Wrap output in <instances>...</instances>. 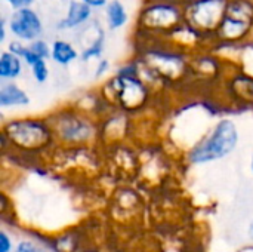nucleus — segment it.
<instances>
[{"mask_svg": "<svg viewBox=\"0 0 253 252\" xmlns=\"http://www.w3.org/2000/svg\"><path fill=\"white\" fill-rule=\"evenodd\" d=\"M105 19L110 30H119L125 27L129 19L125 4L120 0H110L105 6Z\"/></svg>", "mask_w": 253, "mask_h": 252, "instance_id": "12", "label": "nucleus"}, {"mask_svg": "<svg viewBox=\"0 0 253 252\" xmlns=\"http://www.w3.org/2000/svg\"><path fill=\"white\" fill-rule=\"evenodd\" d=\"M53 131H55V134H58L61 137V140L71 143V144L86 143L93 135L92 125L87 120L80 119L77 116H70V117L61 119L58 128H55Z\"/></svg>", "mask_w": 253, "mask_h": 252, "instance_id": "8", "label": "nucleus"}, {"mask_svg": "<svg viewBox=\"0 0 253 252\" xmlns=\"http://www.w3.org/2000/svg\"><path fill=\"white\" fill-rule=\"evenodd\" d=\"M3 138L21 151H40L52 143L53 129L39 119H16L4 125Z\"/></svg>", "mask_w": 253, "mask_h": 252, "instance_id": "2", "label": "nucleus"}, {"mask_svg": "<svg viewBox=\"0 0 253 252\" xmlns=\"http://www.w3.org/2000/svg\"><path fill=\"white\" fill-rule=\"evenodd\" d=\"M10 33L21 42L31 43L33 40L40 39L43 33V22L36 10L30 6L15 9L9 18Z\"/></svg>", "mask_w": 253, "mask_h": 252, "instance_id": "7", "label": "nucleus"}, {"mask_svg": "<svg viewBox=\"0 0 253 252\" xmlns=\"http://www.w3.org/2000/svg\"><path fill=\"white\" fill-rule=\"evenodd\" d=\"M227 4L228 0H191L184 9L185 22L196 31L216 33L225 15Z\"/></svg>", "mask_w": 253, "mask_h": 252, "instance_id": "4", "label": "nucleus"}, {"mask_svg": "<svg viewBox=\"0 0 253 252\" xmlns=\"http://www.w3.org/2000/svg\"><path fill=\"white\" fill-rule=\"evenodd\" d=\"M30 48H31L40 58H43V59L49 58V56H50V52H52V46H49V45H47L44 40H42V39L33 40V42L30 43Z\"/></svg>", "mask_w": 253, "mask_h": 252, "instance_id": "17", "label": "nucleus"}, {"mask_svg": "<svg viewBox=\"0 0 253 252\" xmlns=\"http://www.w3.org/2000/svg\"><path fill=\"white\" fill-rule=\"evenodd\" d=\"M30 98L24 89L12 82H4L0 86V107H24L28 105Z\"/></svg>", "mask_w": 253, "mask_h": 252, "instance_id": "10", "label": "nucleus"}, {"mask_svg": "<svg viewBox=\"0 0 253 252\" xmlns=\"http://www.w3.org/2000/svg\"><path fill=\"white\" fill-rule=\"evenodd\" d=\"M77 56H79V52H77V49L71 43H68L65 40H55L52 43L50 58L56 64H59V65H68L73 61H76Z\"/></svg>", "mask_w": 253, "mask_h": 252, "instance_id": "13", "label": "nucleus"}, {"mask_svg": "<svg viewBox=\"0 0 253 252\" xmlns=\"http://www.w3.org/2000/svg\"><path fill=\"white\" fill-rule=\"evenodd\" d=\"M82 1L89 4L92 9H99V7H105L110 0H82Z\"/></svg>", "mask_w": 253, "mask_h": 252, "instance_id": "21", "label": "nucleus"}, {"mask_svg": "<svg viewBox=\"0 0 253 252\" xmlns=\"http://www.w3.org/2000/svg\"><path fill=\"white\" fill-rule=\"evenodd\" d=\"M6 40V19L1 18V22H0V42L3 43Z\"/></svg>", "mask_w": 253, "mask_h": 252, "instance_id": "22", "label": "nucleus"}, {"mask_svg": "<svg viewBox=\"0 0 253 252\" xmlns=\"http://www.w3.org/2000/svg\"><path fill=\"white\" fill-rule=\"evenodd\" d=\"M13 252H47V250L31 239H22L16 242Z\"/></svg>", "mask_w": 253, "mask_h": 252, "instance_id": "16", "label": "nucleus"}, {"mask_svg": "<svg viewBox=\"0 0 253 252\" xmlns=\"http://www.w3.org/2000/svg\"><path fill=\"white\" fill-rule=\"evenodd\" d=\"M15 245L16 244H13L12 236L6 230H1L0 232V252H13Z\"/></svg>", "mask_w": 253, "mask_h": 252, "instance_id": "18", "label": "nucleus"}, {"mask_svg": "<svg viewBox=\"0 0 253 252\" xmlns=\"http://www.w3.org/2000/svg\"><path fill=\"white\" fill-rule=\"evenodd\" d=\"M104 43H105V39H104V33L101 31L99 36H96V39L90 43V46L83 49V52L80 55L83 61H90L93 58H99L102 50H104Z\"/></svg>", "mask_w": 253, "mask_h": 252, "instance_id": "14", "label": "nucleus"}, {"mask_svg": "<svg viewBox=\"0 0 253 252\" xmlns=\"http://www.w3.org/2000/svg\"><path fill=\"white\" fill-rule=\"evenodd\" d=\"M248 238H249V241L253 244V220L249 223V226H248Z\"/></svg>", "mask_w": 253, "mask_h": 252, "instance_id": "23", "label": "nucleus"}, {"mask_svg": "<svg viewBox=\"0 0 253 252\" xmlns=\"http://www.w3.org/2000/svg\"><path fill=\"white\" fill-rule=\"evenodd\" d=\"M6 3H9L13 9H19V7H27L31 6V3L34 0H4Z\"/></svg>", "mask_w": 253, "mask_h": 252, "instance_id": "20", "label": "nucleus"}, {"mask_svg": "<svg viewBox=\"0 0 253 252\" xmlns=\"http://www.w3.org/2000/svg\"><path fill=\"white\" fill-rule=\"evenodd\" d=\"M239 252H253V244L252 245H249V247H245V248H242Z\"/></svg>", "mask_w": 253, "mask_h": 252, "instance_id": "24", "label": "nucleus"}, {"mask_svg": "<svg viewBox=\"0 0 253 252\" xmlns=\"http://www.w3.org/2000/svg\"><path fill=\"white\" fill-rule=\"evenodd\" d=\"M111 85L119 105L126 110L141 107L148 97L145 85L133 74H120L111 82Z\"/></svg>", "mask_w": 253, "mask_h": 252, "instance_id": "6", "label": "nucleus"}, {"mask_svg": "<svg viewBox=\"0 0 253 252\" xmlns=\"http://www.w3.org/2000/svg\"><path fill=\"white\" fill-rule=\"evenodd\" d=\"M31 73H33V77L37 83H44L47 79H49V67L46 64V59L40 58L37 62H34L31 67Z\"/></svg>", "mask_w": 253, "mask_h": 252, "instance_id": "15", "label": "nucleus"}, {"mask_svg": "<svg viewBox=\"0 0 253 252\" xmlns=\"http://www.w3.org/2000/svg\"><path fill=\"white\" fill-rule=\"evenodd\" d=\"M22 58L10 50H4L0 55V77L3 80H13L21 76Z\"/></svg>", "mask_w": 253, "mask_h": 252, "instance_id": "11", "label": "nucleus"}, {"mask_svg": "<svg viewBox=\"0 0 253 252\" xmlns=\"http://www.w3.org/2000/svg\"><path fill=\"white\" fill-rule=\"evenodd\" d=\"M251 169H252V172H253V157H252V162H251Z\"/></svg>", "mask_w": 253, "mask_h": 252, "instance_id": "25", "label": "nucleus"}, {"mask_svg": "<svg viewBox=\"0 0 253 252\" xmlns=\"http://www.w3.org/2000/svg\"><path fill=\"white\" fill-rule=\"evenodd\" d=\"M110 68V62L108 59H99L98 64H96V68H95V73H96V77H101L104 76Z\"/></svg>", "mask_w": 253, "mask_h": 252, "instance_id": "19", "label": "nucleus"}, {"mask_svg": "<svg viewBox=\"0 0 253 252\" xmlns=\"http://www.w3.org/2000/svg\"><path fill=\"white\" fill-rule=\"evenodd\" d=\"M253 27L252 0H228L225 15L216 30L218 37L225 42L245 40Z\"/></svg>", "mask_w": 253, "mask_h": 252, "instance_id": "3", "label": "nucleus"}, {"mask_svg": "<svg viewBox=\"0 0 253 252\" xmlns=\"http://www.w3.org/2000/svg\"><path fill=\"white\" fill-rule=\"evenodd\" d=\"M184 18V10L168 1H154L141 9V27L150 31H176Z\"/></svg>", "mask_w": 253, "mask_h": 252, "instance_id": "5", "label": "nucleus"}, {"mask_svg": "<svg viewBox=\"0 0 253 252\" xmlns=\"http://www.w3.org/2000/svg\"><path fill=\"white\" fill-rule=\"evenodd\" d=\"M239 144V129L230 119L219 120L211 134L196 144L190 153L188 160L193 165H205L224 159L236 150Z\"/></svg>", "mask_w": 253, "mask_h": 252, "instance_id": "1", "label": "nucleus"}, {"mask_svg": "<svg viewBox=\"0 0 253 252\" xmlns=\"http://www.w3.org/2000/svg\"><path fill=\"white\" fill-rule=\"evenodd\" d=\"M92 16V7L82 0H71L65 16L58 22L59 30H74L86 24Z\"/></svg>", "mask_w": 253, "mask_h": 252, "instance_id": "9", "label": "nucleus"}]
</instances>
